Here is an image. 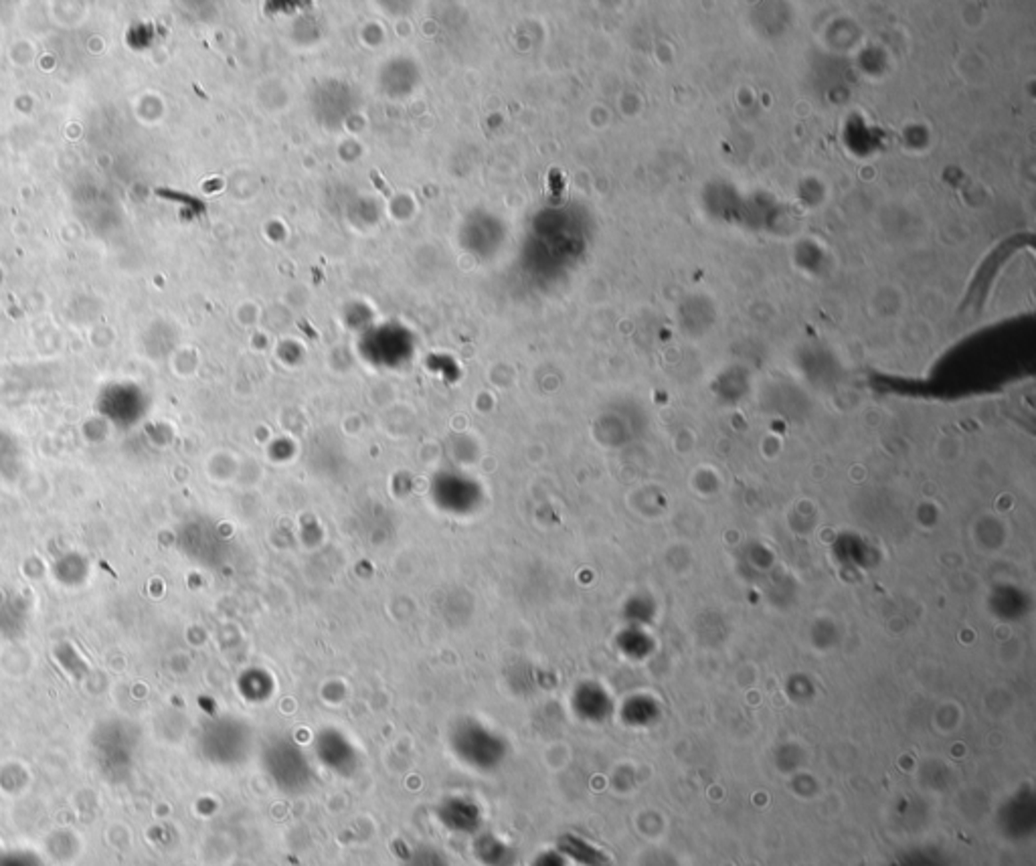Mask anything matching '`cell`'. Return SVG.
Returning a JSON list of instances; mask_svg holds the SVG:
<instances>
[{"label": "cell", "instance_id": "6da1fadb", "mask_svg": "<svg viewBox=\"0 0 1036 866\" xmlns=\"http://www.w3.org/2000/svg\"><path fill=\"white\" fill-rule=\"evenodd\" d=\"M440 818L443 824L456 832H473L478 830L480 824V812L464 799L448 802L443 805V812H440Z\"/></svg>", "mask_w": 1036, "mask_h": 866}, {"label": "cell", "instance_id": "7a4b0ae2", "mask_svg": "<svg viewBox=\"0 0 1036 866\" xmlns=\"http://www.w3.org/2000/svg\"><path fill=\"white\" fill-rule=\"evenodd\" d=\"M476 856H480V861L488 866L513 864V850L505 846L500 840H496L494 836H488V838H482L480 844H476Z\"/></svg>", "mask_w": 1036, "mask_h": 866}, {"label": "cell", "instance_id": "3957f363", "mask_svg": "<svg viewBox=\"0 0 1036 866\" xmlns=\"http://www.w3.org/2000/svg\"><path fill=\"white\" fill-rule=\"evenodd\" d=\"M405 866H449L446 858H443L438 850L424 846V848H416L413 853L407 858Z\"/></svg>", "mask_w": 1036, "mask_h": 866}]
</instances>
